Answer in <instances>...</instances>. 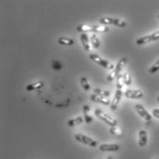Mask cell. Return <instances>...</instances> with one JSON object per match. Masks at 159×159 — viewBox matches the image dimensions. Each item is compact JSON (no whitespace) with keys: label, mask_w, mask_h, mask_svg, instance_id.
Wrapping results in <instances>:
<instances>
[{"label":"cell","mask_w":159,"mask_h":159,"mask_svg":"<svg viewBox=\"0 0 159 159\" xmlns=\"http://www.w3.org/2000/svg\"><path fill=\"white\" fill-rule=\"evenodd\" d=\"M91 99H92L93 102H98V103H101V104L106 105V106L110 105V100H109V99H107V97H103V96L97 95V94H95V93H93V94L91 95Z\"/></svg>","instance_id":"obj_9"},{"label":"cell","mask_w":159,"mask_h":159,"mask_svg":"<svg viewBox=\"0 0 159 159\" xmlns=\"http://www.w3.org/2000/svg\"><path fill=\"white\" fill-rule=\"evenodd\" d=\"M53 68L56 70H59L61 69V64L58 62V61H53V64H52Z\"/></svg>","instance_id":"obj_28"},{"label":"cell","mask_w":159,"mask_h":159,"mask_svg":"<svg viewBox=\"0 0 159 159\" xmlns=\"http://www.w3.org/2000/svg\"><path fill=\"white\" fill-rule=\"evenodd\" d=\"M121 96H122V91L121 90H117L116 93H115V96L112 100V103H111V106H110V109L111 110H116L119 104V101L121 99Z\"/></svg>","instance_id":"obj_8"},{"label":"cell","mask_w":159,"mask_h":159,"mask_svg":"<svg viewBox=\"0 0 159 159\" xmlns=\"http://www.w3.org/2000/svg\"><path fill=\"white\" fill-rule=\"evenodd\" d=\"M147 132L144 129H141L139 131V145L141 147H144L147 144Z\"/></svg>","instance_id":"obj_10"},{"label":"cell","mask_w":159,"mask_h":159,"mask_svg":"<svg viewBox=\"0 0 159 159\" xmlns=\"http://www.w3.org/2000/svg\"><path fill=\"white\" fill-rule=\"evenodd\" d=\"M157 18H158V20H159V14H158V15H157Z\"/></svg>","instance_id":"obj_32"},{"label":"cell","mask_w":159,"mask_h":159,"mask_svg":"<svg viewBox=\"0 0 159 159\" xmlns=\"http://www.w3.org/2000/svg\"><path fill=\"white\" fill-rule=\"evenodd\" d=\"M80 41L82 43V46L84 47V49L86 51H91V45H90V42H89V37L86 34H80Z\"/></svg>","instance_id":"obj_11"},{"label":"cell","mask_w":159,"mask_h":159,"mask_svg":"<svg viewBox=\"0 0 159 159\" xmlns=\"http://www.w3.org/2000/svg\"><path fill=\"white\" fill-rule=\"evenodd\" d=\"M94 114H95V116L98 119H100L101 120L105 121L107 125H109L111 127H116L118 125V122H117L116 119H114V118H112V117H110L109 115H107V113H105L104 111H102L99 108H96L94 110Z\"/></svg>","instance_id":"obj_1"},{"label":"cell","mask_w":159,"mask_h":159,"mask_svg":"<svg viewBox=\"0 0 159 159\" xmlns=\"http://www.w3.org/2000/svg\"><path fill=\"white\" fill-rule=\"evenodd\" d=\"M44 83L43 81H38V82H35V83H32V84H29L27 87H26V90L28 92H31V91H34V90H38L41 89L42 87H43Z\"/></svg>","instance_id":"obj_14"},{"label":"cell","mask_w":159,"mask_h":159,"mask_svg":"<svg viewBox=\"0 0 159 159\" xmlns=\"http://www.w3.org/2000/svg\"><path fill=\"white\" fill-rule=\"evenodd\" d=\"M84 119L82 117H78V118H75V119H70L68 121V126L70 127H75V126H78L80 124H81L83 122Z\"/></svg>","instance_id":"obj_15"},{"label":"cell","mask_w":159,"mask_h":159,"mask_svg":"<svg viewBox=\"0 0 159 159\" xmlns=\"http://www.w3.org/2000/svg\"><path fill=\"white\" fill-rule=\"evenodd\" d=\"M107 159H114V157H108Z\"/></svg>","instance_id":"obj_31"},{"label":"cell","mask_w":159,"mask_h":159,"mask_svg":"<svg viewBox=\"0 0 159 159\" xmlns=\"http://www.w3.org/2000/svg\"><path fill=\"white\" fill-rule=\"evenodd\" d=\"M99 149L103 152H117L120 149V146L117 143H103L99 146Z\"/></svg>","instance_id":"obj_6"},{"label":"cell","mask_w":159,"mask_h":159,"mask_svg":"<svg viewBox=\"0 0 159 159\" xmlns=\"http://www.w3.org/2000/svg\"><path fill=\"white\" fill-rule=\"evenodd\" d=\"M155 159H158V158H155Z\"/></svg>","instance_id":"obj_34"},{"label":"cell","mask_w":159,"mask_h":159,"mask_svg":"<svg viewBox=\"0 0 159 159\" xmlns=\"http://www.w3.org/2000/svg\"><path fill=\"white\" fill-rule=\"evenodd\" d=\"M157 100H158V102H159V96H158V97H157Z\"/></svg>","instance_id":"obj_33"},{"label":"cell","mask_w":159,"mask_h":159,"mask_svg":"<svg viewBox=\"0 0 159 159\" xmlns=\"http://www.w3.org/2000/svg\"><path fill=\"white\" fill-rule=\"evenodd\" d=\"M94 93L97 94V95H100V96H103V97H108L110 95V92L109 91H107V90H101L99 88H95L93 90Z\"/></svg>","instance_id":"obj_16"},{"label":"cell","mask_w":159,"mask_h":159,"mask_svg":"<svg viewBox=\"0 0 159 159\" xmlns=\"http://www.w3.org/2000/svg\"><path fill=\"white\" fill-rule=\"evenodd\" d=\"M114 25L123 28V27L126 26V21H124V20H120V19H115V20H114Z\"/></svg>","instance_id":"obj_27"},{"label":"cell","mask_w":159,"mask_h":159,"mask_svg":"<svg viewBox=\"0 0 159 159\" xmlns=\"http://www.w3.org/2000/svg\"><path fill=\"white\" fill-rule=\"evenodd\" d=\"M153 115L157 118V119H159V108H155L153 110Z\"/></svg>","instance_id":"obj_30"},{"label":"cell","mask_w":159,"mask_h":159,"mask_svg":"<svg viewBox=\"0 0 159 159\" xmlns=\"http://www.w3.org/2000/svg\"><path fill=\"white\" fill-rule=\"evenodd\" d=\"M150 42H153L152 41V38H151V36L150 35H147V36H143V37H141V38H139V39L136 41V43H137V44H145V43H150Z\"/></svg>","instance_id":"obj_19"},{"label":"cell","mask_w":159,"mask_h":159,"mask_svg":"<svg viewBox=\"0 0 159 159\" xmlns=\"http://www.w3.org/2000/svg\"><path fill=\"white\" fill-rule=\"evenodd\" d=\"M123 79H124V84H126L127 86L131 84V77H130V74L129 72H125L124 73Z\"/></svg>","instance_id":"obj_25"},{"label":"cell","mask_w":159,"mask_h":159,"mask_svg":"<svg viewBox=\"0 0 159 159\" xmlns=\"http://www.w3.org/2000/svg\"><path fill=\"white\" fill-rule=\"evenodd\" d=\"M135 110L137 111V113H138L143 119H144L146 121H151V120H152V116H151V114L148 113V111L143 107V106H142V105H140V104L135 105Z\"/></svg>","instance_id":"obj_5"},{"label":"cell","mask_w":159,"mask_h":159,"mask_svg":"<svg viewBox=\"0 0 159 159\" xmlns=\"http://www.w3.org/2000/svg\"><path fill=\"white\" fill-rule=\"evenodd\" d=\"M91 41H92V43H93V47L95 49H98L100 47V41L97 38L96 34H93L91 36Z\"/></svg>","instance_id":"obj_21"},{"label":"cell","mask_w":159,"mask_h":159,"mask_svg":"<svg viewBox=\"0 0 159 159\" xmlns=\"http://www.w3.org/2000/svg\"><path fill=\"white\" fill-rule=\"evenodd\" d=\"M74 136H75V139L78 142L81 143H84V144H86L88 146H92V147L97 146V142L96 141H94L93 139H92V138H90V137H88V136H86L84 134L76 133Z\"/></svg>","instance_id":"obj_4"},{"label":"cell","mask_w":159,"mask_h":159,"mask_svg":"<svg viewBox=\"0 0 159 159\" xmlns=\"http://www.w3.org/2000/svg\"><path fill=\"white\" fill-rule=\"evenodd\" d=\"M109 132L111 133V134H113V135H115V136H117V137H119V136H121L122 135V131H121V129L118 128L117 126L116 127H111L110 128V129H109Z\"/></svg>","instance_id":"obj_23"},{"label":"cell","mask_w":159,"mask_h":159,"mask_svg":"<svg viewBox=\"0 0 159 159\" xmlns=\"http://www.w3.org/2000/svg\"><path fill=\"white\" fill-rule=\"evenodd\" d=\"M126 64H127V58H126V57H121L119 60V62H118L116 68H115V69L110 72V74L108 75L107 80H108L109 81H111V80H113L115 78H117L119 75V72L121 71V70L124 68V66H125Z\"/></svg>","instance_id":"obj_2"},{"label":"cell","mask_w":159,"mask_h":159,"mask_svg":"<svg viewBox=\"0 0 159 159\" xmlns=\"http://www.w3.org/2000/svg\"><path fill=\"white\" fill-rule=\"evenodd\" d=\"M114 20H115V18H110V17H105V18H102L99 22L102 24V25H109V24H114Z\"/></svg>","instance_id":"obj_18"},{"label":"cell","mask_w":159,"mask_h":159,"mask_svg":"<svg viewBox=\"0 0 159 159\" xmlns=\"http://www.w3.org/2000/svg\"><path fill=\"white\" fill-rule=\"evenodd\" d=\"M57 42L60 44H63V45H72L74 43V40L70 39V38H66V37H60V38H58Z\"/></svg>","instance_id":"obj_17"},{"label":"cell","mask_w":159,"mask_h":159,"mask_svg":"<svg viewBox=\"0 0 159 159\" xmlns=\"http://www.w3.org/2000/svg\"><path fill=\"white\" fill-rule=\"evenodd\" d=\"M80 84H81L82 88H83L85 91H89V90H90V88H91V86H90V83H89L88 80L86 79L85 77H81V79H80Z\"/></svg>","instance_id":"obj_22"},{"label":"cell","mask_w":159,"mask_h":159,"mask_svg":"<svg viewBox=\"0 0 159 159\" xmlns=\"http://www.w3.org/2000/svg\"><path fill=\"white\" fill-rule=\"evenodd\" d=\"M124 85V79H123V75H120L117 77V88L118 90H121L123 88Z\"/></svg>","instance_id":"obj_24"},{"label":"cell","mask_w":159,"mask_h":159,"mask_svg":"<svg viewBox=\"0 0 159 159\" xmlns=\"http://www.w3.org/2000/svg\"><path fill=\"white\" fill-rule=\"evenodd\" d=\"M82 112H83V119L86 123H91L93 121V118L90 115V107L89 106H84L82 107Z\"/></svg>","instance_id":"obj_12"},{"label":"cell","mask_w":159,"mask_h":159,"mask_svg":"<svg viewBox=\"0 0 159 159\" xmlns=\"http://www.w3.org/2000/svg\"><path fill=\"white\" fill-rule=\"evenodd\" d=\"M77 31L82 33V34H85V33H88V32L93 33V31H94V26H93V25H79V26L77 27Z\"/></svg>","instance_id":"obj_13"},{"label":"cell","mask_w":159,"mask_h":159,"mask_svg":"<svg viewBox=\"0 0 159 159\" xmlns=\"http://www.w3.org/2000/svg\"><path fill=\"white\" fill-rule=\"evenodd\" d=\"M125 96L130 99H138L143 96V93L140 90H127L125 92Z\"/></svg>","instance_id":"obj_7"},{"label":"cell","mask_w":159,"mask_h":159,"mask_svg":"<svg viewBox=\"0 0 159 159\" xmlns=\"http://www.w3.org/2000/svg\"><path fill=\"white\" fill-rule=\"evenodd\" d=\"M159 70V59L149 69V72L150 73H156L157 71Z\"/></svg>","instance_id":"obj_26"},{"label":"cell","mask_w":159,"mask_h":159,"mask_svg":"<svg viewBox=\"0 0 159 159\" xmlns=\"http://www.w3.org/2000/svg\"><path fill=\"white\" fill-rule=\"evenodd\" d=\"M90 58H91L93 62L97 63L98 65H100V66H102V67H104V68H106V69H107V70H113L116 68L113 64H111V63H109L108 61L103 59L101 57H99V56L96 55V54H91V55H90Z\"/></svg>","instance_id":"obj_3"},{"label":"cell","mask_w":159,"mask_h":159,"mask_svg":"<svg viewBox=\"0 0 159 159\" xmlns=\"http://www.w3.org/2000/svg\"><path fill=\"white\" fill-rule=\"evenodd\" d=\"M109 31V28L104 25L100 26H94V31L93 33H107Z\"/></svg>","instance_id":"obj_20"},{"label":"cell","mask_w":159,"mask_h":159,"mask_svg":"<svg viewBox=\"0 0 159 159\" xmlns=\"http://www.w3.org/2000/svg\"><path fill=\"white\" fill-rule=\"evenodd\" d=\"M150 36L152 38V41H157V40H159V31L152 34H150Z\"/></svg>","instance_id":"obj_29"}]
</instances>
